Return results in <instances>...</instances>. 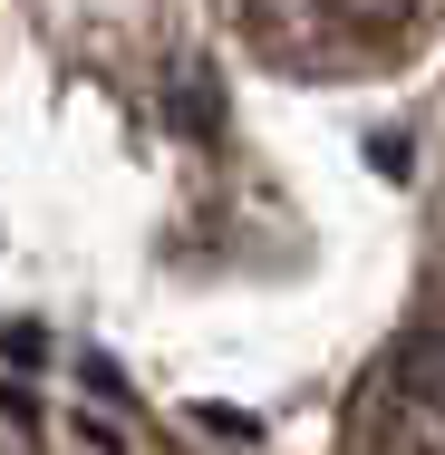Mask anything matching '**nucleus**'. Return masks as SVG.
<instances>
[{"label":"nucleus","instance_id":"1","mask_svg":"<svg viewBox=\"0 0 445 455\" xmlns=\"http://www.w3.org/2000/svg\"><path fill=\"white\" fill-rule=\"evenodd\" d=\"M233 20V39L310 88L339 78H387L407 59H426V39L445 29V0H213Z\"/></svg>","mask_w":445,"mask_h":455},{"label":"nucleus","instance_id":"2","mask_svg":"<svg viewBox=\"0 0 445 455\" xmlns=\"http://www.w3.org/2000/svg\"><path fill=\"white\" fill-rule=\"evenodd\" d=\"M339 455H445V320H407L358 368Z\"/></svg>","mask_w":445,"mask_h":455}]
</instances>
